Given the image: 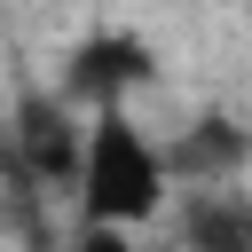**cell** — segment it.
I'll use <instances>...</instances> for the list:
<instances>
[{"instance_id": "6", "label": "cell", "mask_w": 252, "mask_h": 252, "mask_svg": "<svg viewBox=\"0 0 252 252\" xmlns=\"http://www.w3.org/2000/svg\"><path fill=\"white\" fill-rule=\"evenodd\" d=\"M71 252H134V236H126V228H79Z\"/></svg>"}, {"instance_id": "4", "label": "cell", "mask_w": 252, "mask_h": 252, "mask_svg": "<svg viewBox=\"0 0 252 252\" xmlns=\"http://www.w3.org/2000/svg\"><path fill=\"white\" fill-rule=\"evenodd\" d=\"M165 165L181 189H236V173L252 165V126H236L228 110H205L165 142Z\"/></svg>"}, {"instance_id": "5", "label": "cell", "mask_w": 252, "mask_h": 252, "mask_svg": "<svg viewBox=\"0 0 252 252\" xmlns=\"http://www.w3.org/2000/svg\"><path fill=\"white\" fill-rule=\"evenodd\" d=\"M173 244L181 252H252V197L244 189H181Z\"/></svg>"}, {"instance_id": "2", "label": "cell", "mask_w": 252, "mask_h": 252, "mask_svg": "<svg viewBox=\"0 0 252 252\" xmlns=\"http://www.w3.org/2000/svg\"><path fill=\"white\" fill-rule=\"evenodd\" d=\"M8 158H16L24 181H39V189H55V197H63V189L79 197V173H87V126L71 118L63 94L24 87V94H16V126H8Z\"/></svg>"}, {"instance_id": "1", "label": "cell", "mask_w": 252, "mask_h": 252, "mask_svg": "<svg viewBox=\"0 0 252 252\" xmlns=\"http://www.w3.org/2000/svg\"><path fill=\"white\" fill-rule=\"evenodd\" d=\"M165 189H173V165H165V142H150L134 126V110H94L87 118V173H79V228H142L165 213Z\"/></svg>"}, {"instance_id": "3", "label": "cell", "mask_w": 252, "mask_h": 252, "mask_svg": "<svg viewBox=\"0 0 252 252\" xmlns=\"http://www.w3.org/2000/svg\"><path fill=\"white\" fill-rule=\"evenodd\" d=\"M158 79V47L142 32H87L71 55H63V102H87V110H126L134 87Z\"/></svg>"}]
</instances>
